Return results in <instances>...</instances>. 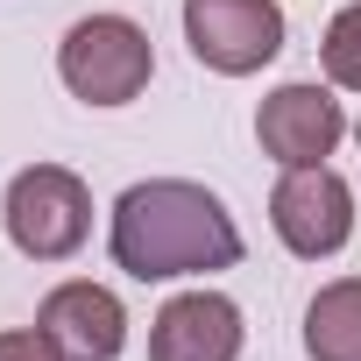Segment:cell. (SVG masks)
<instances>
[{
    "label": "cell",
    "instance_id": "cell-1",
    "mask_svg": "<svg viewBox=\"0 0 361 361\" xmlns=\"http://www.w3.org/2000/svg\"><path fill=\"white\" fill-rule=\"evenodd\" d=\"M106 248L135 283H170V276L234 269L241 262V227L192 177H149V185H128L114 199Z\"/></svg>",
    "mask_w": 361,
    "mask_h": 361
},
{
    "label": "cell",
    "instance_id": "cell-2",
    "mask_svg": "<svg viewBox=\"0 0 361 361\" xmlns=\"http://www.w3.org/2000/svg\"><path fill=\"white\" fill-rule=\"evenodd\" d=\"M92 234V192L64 163H29L8 185V241L29 262H64Z\"/></svg>",
    "mask_w": 361,
    "mask_h": 361
},
{
    "label": "cell",
    "instance_id": "cell-3",
    "mask_svg": "<svg viewBox=\"0 0 361 361\" xmlns=\"http://www.w3.org/2000/svg\"><path fill=\"white\" fill-rule=\"evenodd\" d=\"M149 71H156V50H149V36L128 15H85V22H71V36L57 50V78L85 106H128V99H142Z\"/></svg>",
    "mask_w": 361,
    "mask_h": 361
},
{
    "label": "cell",
    "instance_id": "cell-4",
    "mask_svg": "<svg viewBox=\"0 0 361 361\" xmlns=\"http://www.w3.org/2000/svg\"><path fill=\"white\" fill-rule=\"evenodd\" d=\"M269 227L290 255L319 262V255H340L347 234H354V192H347V177L326 170V163H298L276 177V192H269Z\"/></svg>",
    "mask_w": 361,
    "mask_h": 361
},
{
    "label": "cell",
    "instance_id": "cell-5",
    "mask_svg": "<svg viewBox=\"0 0 361 361\" xmlns=\"http://www.w3.org/2000/svg\"><path fill=\"white\" fill-rule=\"evenodd\" d=\"M185 43L206 71L248 78L283 50V8L276 0H185Z\"/></svg>",
    "mask_w": 361,
    "mask_h": 361
},
{
    "label": "cell",
    "instance_id": "cell-6",
    "mask_svg": "<svg viewBox=\"0 0 361 361\" xmlns=\"http://www.w3.org/2000/svg\"><path fill=\"white\" fill-rule=\"evenodd\" d=\"M340 135H347V114H340V99L326 92V85H276L269 99H262V114H255V142H262V156H276L283 170H298V163H326L333 149H340Z\"/></svg>",
    "mask_w": 361,
    "mask_h": 361
},
{
    "label": "cell",
    "instance_id": "cell-7",
    "mask_svg": "<svg viewBox=\"0 0 361 361\" xmlns=\"http://www.w3.org/2000/svg\"><path fill=\"white\" fill-rule=\"evenodd\" d=\"M241 354V312L220 290H177L149 319V361H234Z\"/></svg>",
    "mask_w": 361,
    "mask_h": 361
},
{
    "label": "cell",
    "instance_id": "cell-8",
    "mask_svg": "<svg viewBox=\"0 0 361 361\" xmlns=\"http://www.w3.org/2000/svg\"><path fill=\"white\" fill-rule=\"evenodd\" d=\"M36 326L64 347V361H114L128 347V312L106 283H57L43 298Z\"/></svg>",
    "mask_w": 361,
    "mask_h": 361
},
{
    "label": "cell",
    "instance_id": "cell-9",
    "mask_svg": "<svg viewBox=\"0 0 361 361\" xmlns=\"http://www.w3.org/2000/svg\"><path fill=\"white\" fill-rule=\"evenodd\" d=\"M305 354L312 361H361V276H340L305 305Z\"/></svg>",
    "mask_w": 361,
    "mask_h": 361
},
{
    "label": "cell",
    "instance_id": "cell-10",
    "mask_svg": "<svg viewBox=\"0 0 361 361\" xmlns=\"http://www.w3.org/2000/svg\"><path fill=\"white\" fill-rule=\"evenodd\" d=\"M319 57H326V78H333L340 92H361V0H354V8H340V15L326 22Z\"/></svg>",
    "mask_w": 361,
    "mask_h": 361
},
{
    "label": "cell",
    "instance_id": "cell-11",
    "mask_svg": "<svg viewBox=\"0 0 361 361\" xmlns=\"http://www.w3.org/2000/svg\"><path fill=\"white\" fill-rule=\"evenodd\" d=\"M0 361H64V347L43 326H15V333H0Z\"/></svg>",
    "mask_w": 361,
    "mask_h": 361
},
{
    "label": "cell",
    "instance_id": "cell-12",
    "mask_svg": "<svg viewBox=\"0 0 361 361\" xmlns=\"http://www.w3.org/2000/svg\"><path fill=\"white\" fill-rule=\"evenodd\" d=\"M354 142H361V121H354Z\"/></svg>",
    "mask_w": 361,
    "mask_h": 361
}]
</instances>
